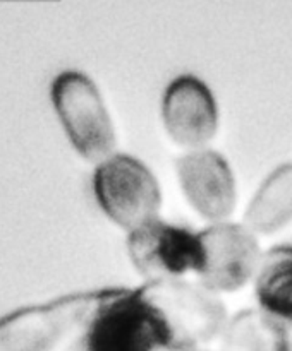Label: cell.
I'll return each instance as SVG.
<instances>
[{"label": "cell", "instance_id": "ba28073f", "mask_svg": "<svg viewBox=\"0 0 292 351\" xmlns=\"http://www.w3.org/2000/svg\"><path fill=\"white\" fill-rule=\"evenodd\" d=\"M160 117L168 139L188 151L203 149L218 132V103L210 86L194 74H181L168 82Z\"/></svg>", "mask_w": 292, "mask_h": 351}, {"label": "cell", "instance_id": "7a4b0ae2", "mask_svg": "<svg viewBox=\"0 0 292 351\" xmlns=\"http://www.w3.org/2000/svg\"><path fill=\"white\" fill-rule=\"evenodd\" d=\"M50 101L76 153L98 165L115 153L117 130L96 82L79 71H64L52 81Z\"/></svg>", "mask_w": 292, "mask_h": 351}, {"label": "cell", "instance_id": "9c48e42d", "mask_svg": "<svg viewBox=\"0 0 292 351\" xmlns=\"http://www.w3.org/2000/svg\"><path fill=\"white\" fill-rule=\"evenodd\" d=\"M175 173L186 201L203 219L222 223L236 211V175L215 149L188 151L175 161Z\"/></svg>", "mask_w": 292, "mask_h": 351}, {"label": "cell", "instance_id": "8fae6325", "mask_svg": "<svg viewBox=\"0 0 292 351\" xmlns=\"http://www.w3.org/2000/svg\"><path fill=\"white\" fill-rule=\"evenodd\" d=\"M292 221V163L271 171L246 211V225L254 233L278 232Z\"/></svg>", "mask_w": 292, "mask_h": 351}, {"label": "cell", "instance_id": "277c9868", "mask_svg": "<svg viewBox=\"0 0 292 351\" xmlns=\"http://www.w3.org/2000/svg\"><path fill=\"white\" fill-rule=\"evenodd\" d=\"M91 185L103 215L127 233L160 213L161 187L157 177L131 154L113 153L100 161L93 171Z\"/></svg>", "mask_w": 292, "mask_h": 351}, {"label": "cell", "instance_id": "3957f363", "mask_svg": "<svg viewBox=\"0 0 292 351\" xmlns=\"http://www.w3.org/2000/svg\"><path fill=\"white\" fill-rule=\"evenodd\" d=\"M139 291L160 315L170 336L172 351L194 350L225 329L227 311L222 298L201 283L146 281Z\"/></svg>", "mask_w": 292, "mask_h": 351}, {"label": "cell", "instance_id": "4fadbf2b", "mask_svg": "<svg viewBox=\"0 0 292 351\" xmlns=\"http://www.w3.org/2000/svg\"><path fill=\"white\" fill-rule=\"evenodd\" d=\"M289 351H292V341H291V346H289Z\"/></svg>", "mask_w": 292, "mask_h": 351}, {"label": "cell", "instance_id": "52a82bcc", "mask_svg": "<svg viewBox=\"0 0 292 351\" xmlns=\"http://www.w3.org/2000/svg\"><path fill=\"white\" fill-rule=\"evenodd\" d=\"M203 263L199 283L215 293H234L254 278L261 259L256 233L239 223H212L201 230Z\"/></svg>", "mask_w": 292, "mask_h": 351}, {"label": "cell", "instance_id": "7c38bea8", "mask_svg": "<svg viewBox=\"0 0 292 351\" xmlns=\"http://www.w3.org/2000/svg\"><path fill=\"white\" fill-rule=\"evenodd\" d=\"M289 329L260 311H243L225 326L229 351H289Z\"/></svg>", "mask_w": 292, "mask_h": 351}, {"label": "cell", "instance_id": "5b68a950", "mask_svg": "<svg viewBox=\"0 0 292 351\" xmlns=\"http://www.w3.org/2000/svg\"><path fill=\"white\" fill-rule=\"evenodd\" d=\"M126 249L133 267L146 281L182 280L189 273L198 276L205 263L199 233L160 216L131 230Z\"/></svg>", "mask_w": 292, "mask_h": 351}, {"label": "cell", "instance_id": "8992f818", "mask_svg": "<svg viewBox=\"0 0 292 351\" xmlns=\"http://www.w3.org/2000/svg\"><path fill=\"white\" fill-rule=\"evenodd\" d=\"M98 291L74 293L0 319V351H52L76 326L86 324Z\"/></svg>", "mask_w": 292, "mask_h": 351}, {"label": "cell", "instance_id": "30bf717a", "mask_svg": "<svg viewBox=\"0 0 292 351\" xmlns=\"http://www.w3.org/2000/svg\"><path fill=\"white\" fill-rule=\"evenodd\" d=\"M260 312L292 329V245H277L261 254L253 278Z\"/></svg>", "mask_w": 292, "mask_h": 351}, {"label": "cell", "instance_id": "6da1fadb", "mask_svg": "<svg viewBox=\"0 0 292 351\" xmlns=\"http://www.w3.org/2000/svg\"><path fill=\"white\" fill-rule=\"evenodd\" d=\"M86 351H172L170 336L139 288L100 290L86 321Z\"/></svg>", "mask_w": 292, "mask_h": 351}]
</instances>
